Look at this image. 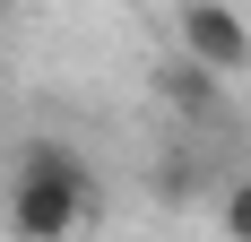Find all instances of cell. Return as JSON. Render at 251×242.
Here are the masks:
<instances>
[{"mask_svg": "<svg viewBox=\"0 0 251 242\" xmlns=\"http://www.w3.org/2000/svg\"><path fill=\"white\" fill-rule=\"evenodd\" d=\"M156 96L174 104L182 121H217L226 87H217V70H208V61H191V52H165V61H156Z\"/></svg>", "mask_w": 251, "mask_h": 242, "instance_id": "3", "label": "cell"}, {"mask_svg": "<svg viewBox=\"0 0 251 242\" xmlns=\"http://www.w3.org/2000/svg\"><path fill=\"white\" fill-rule=\"evenodd\" d=\"M182 52H191V61H208L217 78L243 70V61H251V26H243V9H234V0H182Z\"/></svg>", "mask_w": 251, "mask_h": 242, "instance_id": "2", "label": "cell"}, {"mask_svg": "<svg viewBox=\"0 0 251 242\" xmlns=\"http://www.w3.org/2000/svg\"><path fill=\"white\" fill-rule=\"evenodd\" d=\"M226 234L251 242V173H243V182H226Z\"/></svg>", "mask_w": 251, "mask_h": 242, "instance_id": "4", "label": "cell"}, {"mask_svg": "<svg viewBox=\"0 0 251 242\" xmlns=\"http://www.w3.org/2000/svg\"><path fill=\"white\" fill-rule=\"evenodd\" d=\"M96 208V173L70 139H26L9 173V234L18 242H70Z\"/></svg>", "mask_w": 251, "mask_h": 242, "instance_id": "1", "label": "cell"}]
</instances>
